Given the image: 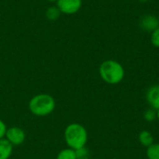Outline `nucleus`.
<instances>
[{
	"label": "nucleus",
	"instance_id": "nucleus-10",
	"mask_svg": "<svg viewBox=\"0 0 159 159\" xmlns=\"http://www.w3.org/2000/svg\"><path fill=\"white\" fill-rule=\"evenodd\" d=\"M61 12L60 11V9L56 7V6H51L47 8L46 12H45V16L48 20L54 21L56 20H58L61 16Z\"/></svg>",
	"mask_w": 159,
	"mask_h": 159
},
{
	"label": "nucleus",
	"instance_id": "nucleus-3",
	"mask_svg": "<svg viewBox=\"0 0 159 159\" xmlns=\"http://www.w3.org/2000/svg\"><path fill=\"white\" fill-rule=\"evenodd\" d=\"M99 75L102 81L108 85H117L125 77L123 65L115 60H106L99 67Z\"/></svg>",
	"mask_w": 159,
	"mask_h": 159
},
{
	"label": "nucleus",
	"instance_id": "nucleus-2",
	"mask_svg": "<svg viewBox=\"0 0 159 159\" xmlns=\"http://www.w3.org/2000/svg\"><path fill=\"white\" fill-rule=\"evenodd\" d=\"M56 108L55 99L48 93H39L31 98L28 103L30 113L35 116L43 117L51 115Z\"/></svg>",
	"mask_w": 159,
	"mask_h": 159
},
{
	"label": "nucleus",
	"instance_id": "nucleus-9",
	"mask_svg": "<svg viewBox=\"0 0 159 159\" xmlns=\"http://www.w3.org/2000/svg\"><path fill=\"white\" fill-rule=\"evenodd\" d=\"M139 142L140 143L144 146V147H149L150 145H152L154 143H155V140H154V136L153 134L148 131V130H142L139 134Z\"/></svg>",
	"mask_w": 159,
	"mask_h": 159
},
{
	"label": "nucleus",
	"instance_id": "nucleus-7",
	"mask_svg": "<svg viewBox=\"0 0 159 159\" xmlns=\"http://www.w3.org/2000/svg\"><path fill=\"white\" fill-rule=\"evenodd\" d=\"M146 102L149 104L150 108L155 110L159 109V85H153L151 86L145 94Z\"/></svg>",
	"mask_w": 159,
	"mask_h": 159
},
{
	"label": "nucleus",
	"instance_id": "nucleus-5",
	"mask_svg": "<svg viewBox=\"0 0 159 159\" xmlns=\"http://www.w3.org/2000/svg\"><path fill=\"white\" fill-rule=\"evenodd\" d=\"M82 4V0H57L56 7L62 14L73 15L80 10Z\"/></svg>",
	"mask_w": 159,
	"mask_h": 159
},
{
	"label": "nucleus",
	"instance_id": "nucleus-16",
	"mask_svg": "<svg viewBox=\"0 0 159 159\" xmlns=\"http://www.w3.org/2000/svg\"><path fill=\"white\" fill-rule=\"evenodd\" d=\"M7 125L5 124V122L0 118V140L5 138L6 135V131H7Z\"/></svg>",
	"mask_w": 159,
	"mask_h": 159
},
{
	"label": "nucleus",
	"instance_id": "nucleus-20",
	"mask_svg": "<svg viewBox=\"0 0 159 159\" xmlns=\"http://www.w3.org/2000/svg\"><path fill=\"white\" fill-rule=\"evenodd\" d=\"M158 20H159V14H158Z\"/></svg>",
	"mask_w": 159,
	"mask_h": 159
},
{
	"label": "nucleus",
	"instance_id": "nucleus-8",
	"mask_svg": "<svg viewBox=\"0 0 159 159\" xmlns=\"http://www.w3.org/2000/svg\"><path fill=\"white\" fill-rule=\"evenodd\" d=\"M14 146L5 138L0 140V159H9Z\"/></svg>",
	"mask_w": 159,
	"mask_h": 159
},
{
	"label": "nucleus",
	"instance_id": "nucleus-4",
	"mask_svg": "<svg viewBox=\"0 0 159 159\" xmlns=\"http://www.w3.org/2000/svg\"><path fill=\"white\" fill-rule=\"evenodd\" d=\"M5 139H7L13 146H20L24 143L26 134L20 127H10L7 129Z\"/></svg>",
	"mask_w": 159,
	"mask_h": 159
},
{
	"label": "nucleus",
	"instance_id": "nucleus-13",
	"mask_svg": "<svg viewBox=\"0 0 159 159\" xmlns=\"http://www.w3.org/2000/svg\"><path fill=\"white\" fill-rule=\"evenodd\" d=\"M76 159H89L90 158V153L89 150L85 146L82 148H79L75 150Z\"/></svg>",
	"mask_w": 159,
	"mask_h": 159
},
{
	"label": "nucleus",
	"instance_id": "nucleus-17",
	"mask_svg": "<svg viewBox=\"0 0 159 159\" xmlns=\"http://www.w3.org/2000/svg\"><path fill=\"white\" fill-rule=\"evenodd\" d=\"M157 119L159 121V109L157 110Z\"/></svg>",
	"mask_w": 159,
	"mask_h": 159
},
{
	"label": "nucleus",
	"instance_id": "nucleus-12",
	"mask_svg": "<svg viewBox=\"0 0 159 159\" xmlns=\"http://www.w3.org/2000/svg\"><path fill=\"white\" fill-rule=\"evenodd\" d=\"M146 157L148 159H159V143H154L146 149Z\"/></svg>",
	"mask_w": 159,
	"mask_h": 159
},
{
	"label": "nucleus",
	"instance_id": "nucleus-18",
	"mask_svg": "<svg viewBox=\"0 0 159 159\" xmlns=\"http://www.w3.org/2000/svg\"><path fill=\"white\" fill-rule=\"evenodd\" d=\"M47 1H48L50 3H56L57 2V0H47Z\"/></svg>",
	"mask_w": 159,
	"mask_h": 159
},
{
	"label": "nucleus",
	"instance_id": "nucleus-6",
	"mask_svg": "<svg viewBox=\"0 0 159 159\" xmlns=\"http://www.w3.org/2000/svg\"><path fill=\"white\" fill-rule=\"evenodd\" d=\"M139 24L143 30L152 33L154 30H156L157 27H159L158 17L152 15V14H146L141 18Z\"/></svg>",
	"mask_w": 159,
	"mask_h": 159
},
{
	"label": "nucleus",
	"instance_id": "nucleus-14",
	"mask_svg": "<svg viewBox=\"0 0 159 159\" xmlns=\"http://www.w3.org/2000/svg\"><path fill=\"white\" fill-rule=\"evenodd\" d=\"M143 118L147 121V122H153L157 119V110L153 109V108H149L147 109L144 114H143Z\"/></svg>",
	"mask_w": 159,
	"mask_h": 159
},
{
	"label": "nucleus",
	"instance_id": "nucleus-19",
	"mask_svg": "<svg viewBox=\"0 0 159 159\" xmlns=\"http://www.w3.org/2000/svg\"><path fill=\"white\" fill-rule=\"evenodd\" d=\"M140 1H142V2H147L148 0H140Z\"/></svg>",
	"mask_w": 159,
	"mask_h": 159
},
{
	"label": "nucleus",
	"instance_id": "nucleus-15",
	"mask_svg": "<svg viewBox=\"0 0 159 159\" xmlns=\"http://www.w3.org/2000/svg\"><path fill=\"white\" fill-rule=\"evenodd\" d=\"M150 40H151V44L154 47L159 48V27H157L156 30H154L151 33Z\"/></svg>",
	"mask_w": 159,
	"mask_h": 159
},
{
	"label": "nucleus",
	"instance_id": "nucleus-11",
	"mask_svg": "<svg viewBox=\"0 0 159 159\" xmlns=\"http://www.w3.org/2000/svg\"><path fill=\"white\" fill-rule=\"evenodd\" d=\"M56 159H76L75 150L66 147L58 153Z\"/></svg>",
	"mask_w": 159,
	"mask_h": 159
},
{
	"label": "nucleus",
	"instance_id": "nucleus-1",
	"mask_svg": "<svg viewBox=\"0 0 159 159\" xmlns=\"http://www.w3.org/2000/svg\"><path fill=\"white\" fill-rule=\"evenodd\" d=\"M63 138L67 147L77 150L86 146L89 139V134L87 129L83 125L74 122L67 125L64 129Z\"/></svg>",
	"mask_w": 159,
	"mask_h": 159
}]
</instances>
